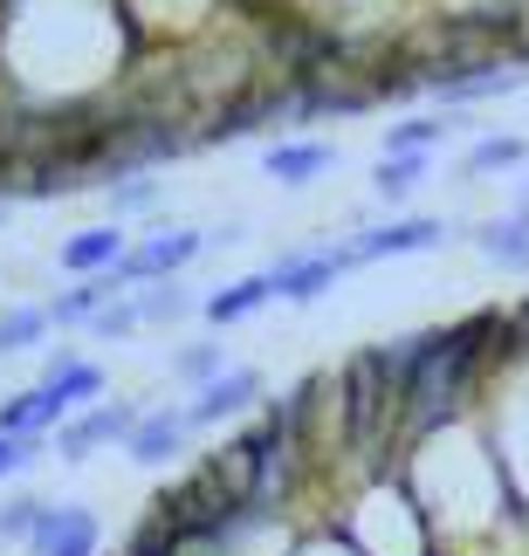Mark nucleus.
<instances>
[{"instance_id":"ddd939ff","label":"nucleus","mask_w":529,"mask_h":556,"mask_svg":"<svg viewBox=\"0 0 529 556\" xmlns=\"http://www.w3.org/2000/svg\"><path fill=\"white\" fill-rule=\"evenodd\" d=\"M330 165H337V152H330V144H275V152H268V179H282V186H310V179H324L330 173Z\"/></svg>"},{"instance_id":"a211bd4d","label":"nucleus","mask_w":529,"mask_h":556,"mask_svg":"<svg viewBox=\"0 0 529 556\" xmlns=\"http://www.w3.org/2000/svg\"><path fill=\"white\" fill-rule=\"evenodd\" d=\"M454 124L448 117H413V124H392L386 131V159H427L440 138H448Z\"/></svg>"},{"instance_id":"412c9836","label":"nucleus","mask_w":529,"mask_h":556,"mask_svg":"<svg viewBox=\"0 0 529 556\" xmlns=\"http://www.w3.org/2000/svg\"><path fill=\"white\" fill-rule=\"evenodd\" d=\"M41 330H49V309H8V316H0V357H8V351H28Z\"/></svg>"},{"instance_id":"f03ea898","label":"nucleus","mask_w":529,"mask_h":556,"mask_svg":"<svg viewBox=\"0 0 529 556\" xmlns=\"http://www.w3.org/2000/svg\"><path fill=\"white\" fill-rule=\"evenodd\" d=\"M344 268H351L344 248H295V254H282V262L268 268V282H275L282 303H316V295H324Z\"/></svg>"},{"instance_id":"b1692460","label":"nucleus","mask_w":529,"mask_h":556,"mask_svg":"<svg viewBox=\"0 0 529 556\" xmlns=\"http://www.w3.org/2000/svg\"><path fill=\"white\" fill-rule=\"evenodd\" d=\"M138 324H144L138 303H111V309H97V324H90V330H97V337H131Z\"/></svg>"},{"instance_id":"4468645a","label":"nucleus","mask_w":529,"mask_h":556,"mask_svg":"<svg viewBox=\"0 0 529 556\" xmlns=\"http://www.w3.org/2000/svg\"><path fill=\"white\" fill-rule=\"evenodd\" d=\"M516 83H522V62H489V70H468V76L440 83L433 97H448V103H481V97H509Z\"/></svg>"},{"instance_id":"20e7f679","label":"nucleus","mask_w":529,"mask_h":556,"mask_svg":"<svg viewBox=\"0 0 529 556\" xmlns=\"http://www.w3.org/2000/svg\"><path fill=\"white\" fill-rule=\"evenodd\" d=\"M144 413H131V405H117V399H103V405H90L83 419H70L55 433V454L62 460H90L97 446H111V440H131V426H138Z\"/></svg>"},{"instance_id":"4be33fe9","label":"nucleus","mask_w":529,"mask_h":556,"mask_svg":"<svg viewBox=\"0 0 529 556\" xmlns=\"http://www.w3.org/2000/svg\"><path fill=\"white\" fill-rule=\"evenodd\" d=\"M186 384H214L221 371H235V365H227V351L221 344H193V351H179V365H173Z\"/></svg>"},{"instance_id":"6e6552de","label":"nucleus","mask_w":529,"mask_h":556,"mask_svg":"<svg viewBox=\"0 0 529 556\" xmlns=\"http://www.w3.org/2000/svg\"><path fill=\"white\" fill-rule=\"evenodd\" d=\"M186 433H193V419H186V405H159V413H144L138 426H131V460L138 467H165L186 446Z\"/></svg>"},{"instance_id":"6ab92c4d","label":"nucleus","mask_w":529,"mask_h":556,"mask_svg":"<svg viewBox=\"0 0 529 556\" xmlns=\"http://www.w3.org/2000/svg\"><path fill=\"white\" fill-rule=\"evenodd\" d=\"M419 186H427V159H378V173H371L378 200H413Z\"/></svg>"},{"instance_id":"9d476101","label":"nucleus","mask_w":529,"mask_h":556,"mask_svg":"<svg viewBox=\"0 0 529 556\" xmlns=\"http://www.w3.org/2000/svg\"><path fill=\"white\" fill-rule=\"evenodd\" d=\"M55 262L70 275H111L124 262V233L117 227H90V233H70V241L55 248Z\"/></svg>"},{"instance_id":"2eb2a0df","label":"nucleus","mask_w":529,"mask_h":556,"mask_svg":"<svg viewBox=\"0 0 529 556\" xmlns=\"http://www.w3.org/2000/svg\"><path fill=\"white\" fill-rule=\"evenodd\" d=\"M117 289H124L117 275H90L83 289H70V295H55V303H49V324H97V309H111Z\"/></svg>"},{"instance_id":"39448f33","label":"nucleus","mask_w":529,"mask_h":556,"mask_svg":"<svg viewBox=\"0 0 529 556\" xmlns=\"http://www.w3.org/2000/svg\"><path fill=\"white\" fill-rule=\"evenodd\" d=\"M200 467L221 481V495H227V502L255 508V481H262V426H248V433H235L227 446H214V454H206Z\"/></svg>"},{"instance_id":"f3484780","label":"nucleus","mask_w":529,"mask_h":556,"mask_svg":"<svg viewBox=\"0 0 529 556\" xmlns=\"http://www.w3.org/2000/svg\"><path fill=\"white\" fill-rule=\"evenodd\" d=\"M516 165H529V138H481V144H468L461 173L489 179V173H516Z\"/></svg>"},{"instance_id":"1a4fd4ad","label":"nucleus","mask_w":529,"mask_h":556,"mask_svg":"<svg viewBox=\"0 0 529 556\" xmlns=\"http://www.w3.org/2000/svg\"><path fill=\"white\" fill-rule=\"evenodd\" d=\"M62 413H70V405H62L49 384H35V392H14L0 405V433L8 440H41L49 426H62Z\"/></svg>"},{"instance_id":"f257e3e1","label":"nucleus","mask_w":529,"mask_h":556,"mask_svg":"<svg viewBox=\"0 0 529 556\" xmlns=\"http://www.w3.org/2000/svg\"><path fill=\"white\" fill-rule=\"evenodd\" d=\"M200 248H206L200 227H165V233H152V241H138L111 275H117V282H173V275L193 262Z\"/></svg>"},{"instance_id":"423d86ee","label":"nucleus","mask_w":529,"mask_h":556,"mask_svg":"<svg viewBox=\"0 0 529 556\" xmlns=\"http://www.w3.org/2000/svg\"><path fill=\"white\" fill-rule=\"evenodd\" d=\"M255 399H262V371L235 365V371H221L214 384H200L193 405H186V419H193V426H221V419H241Z\"/></svg>"},{"instance_id":"dca6fc26","label":"nucleus","mask_w":529,"mask_h":556,"mask_svg":"<svg viewBox=\"0 0 529 556\" xmlns=\"http://www.w3.org/2000/svg\"><path fill=\"white\" fill-rule=\"evenodd\" d=\"M41 384H49L62 405H83V399H97V392H103V371H97V365H83V357H70V351H55V357H49V371H41Z\"/></svg>"},{"instance_id":"9b49d317","label":"nucleus","mask_w":529,"mask_h":556,"mask_svg":"<svg viewBox=\"0 0 529 556\" xmlns=\"http://www.w3.org/2000/svg\"><path fill=\"white\" fill-rule=\"evenodd\" d=\"M475 248L489 254L495 268L529 275V206H522V213H509V220H489V227H475Z\"/></svg>"},{"instance_id":"7ed1b4c3","label":"nucleus","mask_w":529,"mask_h":556,"mask_svg":"<svg viewBox=\"0 0 529 556\" xmlns=\"http://www.w3.org/2000/svg\"><path fill=\"white\" fill-rule=\"evenodd\" d=\"M97 543H103V529H97L90 508L55 502V508H41V522L28 536V556H97Z\"/></svg>"},{"instance_id":"5701e85b","label":"nucleus","mask_w":529,"mask_h":556,"mask_svg":"<svg viewBox=\"0 0 529 556\" xmlns=\"http://www.w3.org/2000/svg\"><path fill=\"white\" fill-rule=\"evenodd\" d=\"M41 508H49V502H8V508H0V536H21V543H28L35 522H41Z\"/></svg>"},{"instance_id":"f8f14e48","label":"nucleus","mask_w":529,"mask_h":556,"mask_svg":"<svg viewBox=\"0 0 529 556\" xmlns=\"http://www.w3.org/2000/svg\"><path fill=\"white\" fill-rule=\"evenodd\" d=\"M268 295H275V282H268V275H241V282L214 289L200 309H206V324H241V316H255V309L268 303Z\"/></svg>"},{"instance_id":"a878e982","label":"nucleus","mask_w":529,"mask_h":556,"mask_svg":"<svg viewBox=\"0 0 529 556\" xmlns=\"http://www.w3.org/2000/svg\"><path fill=\"white\" fill-rule=\"evenodd\" d=\"M152 179H117V192H111V206H152Z\"/></svg>"},{"instance_id":"393cba45","label":"nucleus","mask_w":529,"mask_h":556,"mask_svg":"<svg viewBox=\"0 0 529 556\" xmlns=\"http://www.w3.org/2000/svg\"><path fill=\"white\" fill-rule=\"evenodd\" d=\"M35 454H41V440H8V433H0V475H21Z\"/></svg>"},{"instance_id":"bb28decb","label":"nucleus","mask_w":529,"mask_h":556,"mask_svg":"<svg viewBox=\"0 0 529 556\" xmlns=\"http://www.w3.org/2000/svg\"><path fill=\"white\" fill-rule=\"evenodd\" d=\"M522 206H529V179H522Z\"/></svg>"},{"instance_id":"0eeeda50","label":"nucleus","mask_w":529,"mask_h":556,"mask_svg":"<svg viewBox=\"0 0 529 556\" xmlns=\"http://www.w3.org/2000/svg\"><path fill=\"white\" fill-rule=\"evenodd\" d=\"M440 241H448V227H440V220H392V227L357 233L344 254H351V268H357V262H392V254H419V248H440Z\"/></svg>"},{"instance_id":"aec40b11","label":"nucleus","mask_w":529,"mask_h":556,"mask_svg":"<svg viewBox=\"0 0 529 556\" xmlns=\"http://www.w3.org/2000/svg\"><path fill=\"white\" fill-rule=\"evenodd\" d=\"M186 309H193V295H186L179 282H152V289H138V316H144V324H179Z\"/></svg>"}]
</instances>
